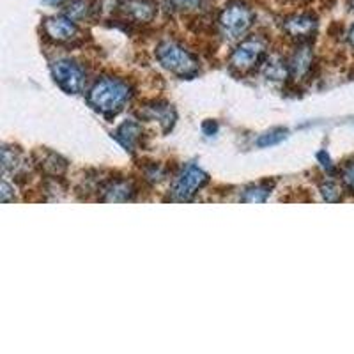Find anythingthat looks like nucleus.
Segmentation results:
<instances>
[{"label":"nucleus","instance_id":"1","mask_svg":"<svg viewBox=\"0 0 354 354\" xmlns=\"http://www.w3.org/2000/svg\"><path fill=\"white\" fill-rule=\"evenodd\" d=\"M131 100V87L128 82L115 77H105L97 80L88 91L87 101L96 112L103 115H117Z\"/></svg>","mask_w":354,"mask_h":354},{"label":"nucleus","instance_id":"2","mask_svg":"<svg viewBox=\"0 0 354 354\" xmlns=\"http://www.w3.org/2000/svg\"><path fill=\"white\" fill-rule=\"evenodd\" d=\"M156 59L165 69L177 75L181 78H194L198 73V62L189 53L188 50L183 48L181 44L176 41H163L156 48Z\"/></svg>","mask_w":354,"mask_h":354},{"label":"nucleus","instance_id":"3","mask_svg":"<svg viewBox=\"0 0 354 354\" xmlns=\"http://www.w3.org/2000/svg\"><path fill=\"white\" fill-rule=\"evenodd\" d=\"M220 28L229 39H238L254 25V11L243 2H232L220 12Z\"/></svg>","mask_w":354,"mask_h":354},{"label":"nucleus","instance_id":"4","mask_svg":"<svg viewBox=\"0 0 354 354\" xmlns=\"http://www.w3.org/2000/svg\"><path fill=\"white\" fill-rule=\"evenodd\" d=\"M266 50L268 44L262 37H248L236 46L230 55V66L239 73L252 71L266 59Z\"/></svg>","mask_w":354,"mask_h":354},{"label":"nucleus","instance_id":"5","mask_svg":"<svg viewBox=\"0 0 354 354\" xmlns=\"http://www.w3.org/2000/svg\"><path fill=\"white\" fill-rule=\"evenodd\" d=\"M207 183H209V176L197 165L185 167L172 186V198L181 202L192 201L195 194H198V189L204 188Z\"/></svg>","mask_w":354,"mask_h":354},{"label":"nucleus","instance_id":"6","mask_svg":"<svg viewBox=\"0 0 354 354\" xmlns=\"http://www.w3.org/2000/svg\"><path fill=\"white\" fill-rule=\"evenodd\" d=\"M52 75L66 93H80L85 87V71L80 64L69 59H61L52 64Z\"/></svg>","mask_w":354,"mask_h":354},{"label":"nucleus","instance_id":"7","mask_svg":"<svg viewBox=\"0 0 354 354\" xmlns=\"http://www.w3.org/2000/svg\"><path fill=\"white\" fill-rule=\"evenodd\" d=\"M44 34L50 37V39L57 41V43H68L73 41L78 36L77 25L73 24L71 18L64 17H55L44 20Z\"/></svg>","mask_w":354,"mask_h":354},{"label":"nucleus","instance_id":"8","mask_svg":"<svg viewBox=\"0 0 354 354\" xmlns=\"http://www.w3.org/2000/svg\"><path fill=\"white\" fill-rule=\"evenodd\" d=\"M283 30L294 39L305 43L317 32V20L312 15H296V17L287 18Z\"/></svg>","mask_w":354,"mask_h":354},{"label":"nucleus","instance_id":"9","mask_svg":"<svg viewBox=\"0 0 354 354\" xmlns=\"http://www.w3.org/2000/svg\"><path fill=\"white\" fill-rule=\"evenodd\" d=\"M312 66H314V52H312V46L306 43H301L296 48V52L292 53L289 61L290 77H294L296 80L308 77L310 71H312Z\"/></svg>","mask_w":354,"mask_h":354},{"label":"nucleus","instance_id":"10","mask_svg":"<svg viewBox=\"0 0 354 354\" xmlns=\"http://www.w3.org/2000/svg\"><path fill=\"white\" fill-rule=\"evenodd\" d=\"M121 9L129 20L147 24L156 17V6L151 0H122Z\"/></svg>","mask_w":354,"mask_h":354},{"label":"nucleus","instance_id":"11","mask_svg":"<svg viewBox=\"0 0 354 354\" xmlns=\"http://www.w3.org/2000/svg\"><path fill=\"white\" fill-rule=\"evenodd\" d=\"M135 195V186L128 179H113L101 189L103 202H128Z\"/></svg>","mask_w":354,"mask_h":354},{"label":"nucleus","instance_id":"12","mask_svg":"<svg viewBox=\"0 0 354 354\" xmlns=\"http://www.w3.org/2000/svg\"><path fill=\"white\" fill-rule=\"evenodd\" d=\"M113 137L117 138V142L122 147H126L128 151H135V147H137L142 138V126L135 121H128L117 129Z\"/></svg>","mask_w":354,"mask_h":354},{"label":"nucleus","instance_id":"13","mask_svg":"<svg viewBox=\"0 0 354 354\" xmlns=\"http://www.w3.org/2000/svg\"><path fill=\"white\" fill-rule=\"evenodd\" d=\"M145 115L149 117L151 121H154V119H156V121L163 126V129H165V131H169V129L172 128L174 119H176V113H174V110L170 109L169 105L147 106V110H145Z\"/></svg>","mask_w":354,"mask_h":354},{"label":"nucleus","instance_id":"14","mask_svg":"<svg viewBox=\"0 0 354 354\" xmlns=\"http://www.w3.org/2000/svg\"><path fill=\"white\" fill-rule=\"evenodd\" d=\"M271 189H273V183H261V185L248 186L243 192L241 202H248V204H261V202L268 201Z\"/></svg>","mask_w":354,"mask_h":354},{"label":"nucleus","instance_id":"15","mask_svg":"<svg viewBox=\"0 0 354 354\" xmlns=\"http://www.w3.org/2000/svg\"><path fill=\"white\" fill-rule=\"evenodd\" d=\"M66 167H68L66 161L55 153H46L43 156V160H41V169L46 174H50V176H61L66 170Z\"/></svg>","mask_w":354,"mask_h":354},{"label":"nucleus","instance_id":"16","mask_svg":"<svg viewBox=\"0 0 354 354\" xmlns=\"http://www.w3.org/2000/svg\"><path fill=\"white\" fill-rule=\"evenodd\" d=\"M91 9L93 8H91V2H88V0H73L71 4L68 6V9H66V15H68V18H71L73 21H78L87 18Z\"/></svg>","mask_w":354,"mask_h":354},{"label":"nucleus","instance_id":"17","mask_svg":"<svg viewBox=\"0 0 354 354\" xmlns=\"http://www.w3.org/2000/svg\"><path fill=\"white\" fill-rule=\"evenodd\" d=\"M287 75H290L289 64H286L282 59H274L266 64V77H270L271 80H283Z\"/></svg>","mask_w":354,"mask_h":354},{"label":"nucleus","instance_id":"18","mask_svg":"<svg viewBox=\"0 0 354 354\" xmlns=\"http://www.w3.org/2000/svg\"><path fill=\"white\" fill-rule=\"evenodd\" d=\"M287 133H289V131H287V129H283V128L273 129V131L262 135V137L257 140V145H259V147H270V145L280 144V142H283L287 138Z\"/></svg>","mask_w":354,"mask_h":354},{"label":"nucleus","instance_id":"19","mask_svg":"<svg viewBox=\"0 0 354 354\" xmlns=\"http://www.w3.org/2000/svg\"><path fill=\"white\" fill-rule=\"evenodd\" d=\"M321 194L326 202H338L340 198H342V192H340V188L331 181H326L324 185H321Z\"/></svg>","mask_w":354,"mask_h":354},{"label":"nucleus","instance_id":"20","mask_svg":"<svg viewBox=\"0 0 354 354\" xmlns=\"http://www.w3.org/2000/svg\"><path fill=\"white\" fill-rule=\"evenodd\" d=\"M342 183L347 189H349L351 194L354 195V160L346 163L342 169Z\"/></svg>","mask_w":354,"mask_h":354},{"label":"nucleus","instance_id":"21","mask_svg":"<svg viewBox=\"0 0 354 354\" xmlns=\"http://www.w3.org/2000/svg\"><path fill=\"white\" fill-rule=\"evenodd\" d=\"M170 4L174 6V9L177 11H197L201 8V0H170Z\"/></svg>","mask_w":354,"mask_h":354},{"label":"nucleus","instance_id":"22","mask_svg":"<svg viewBox=\"0 0 354 354\" xmlns=\"http://www.w3.org/2000/svg\"><path fill=\"white\" fill-rule=\"evenodd\" d=\"M317 160L319 163L322 165V169H326V172H333V163H331L330 156H328L326 151H321V153L317 154Z\"/></svg>","mask_w":354,"mask_h":354},{"label":"nucleus","instance_id":"23","mask_svg":"<svg viewBox=\"0 0 354 354\" xmlns=\"http://www.w3.org/2000/svg\"><path fill=\"white\" fill-rule=\"evenodd\" d=\"M147 177H149L151 181H161L163 177H165V172L160 169V167H153V169L147 172Z\"/></svg>","mask_w":354,"mask_h":354},{"label":"nucleus","instance_id":"24","mask_svg":"<svg viewBox=\"0 0 354 354\" xmlns=\"http://www.w3.org/2000/svg\"><path fill=\"white\" fill-rule=\"evenodd\" d=\"M216 129H218V124H216V122H213V121L205 122V124H204L205 135H213V133H216Z\"/></svg>","mask_w":354,"mask_h":354},{"label":"nucleus","instance_id":"25","mask_svg":"<svg viewBox=\"0 0 354 354\" xmlns=\"http://www.w3.org/2000/svg\"><path fill=\"white\" fill-rule=\"evenodd\" d=\"M44 4H48V6H61L64 0H43Z\"/></svg>","mask_w":354,"mask_h":354},{"label":"nucleus","instance_id":"26","mask_svg":"<svg viewBox=\"0 0 354 354\" xmlns=\"http://www.w3.org/2000/svg\"><path fill=\"white\" fill-rule=\"evenodd\" d=\"M347 39H349L351 46H353V48H354V25H353V27H351V30H349V36H347Z\"/></svg>","mask_w":354,"mask_h":354},{"label":"nucleus","instance_id":"27","mask_svg":"<svg viewBox=\"0 0 354 354\" xmlns=\"http://www.w3.org/2000/svg\"><path fill=\"white\" fill-rule=\"evenodd\" d=\"M351 2H353V6H354V0H351Z\"/></svg>","mask_w":354,"mask_h":354}]
</instances>
